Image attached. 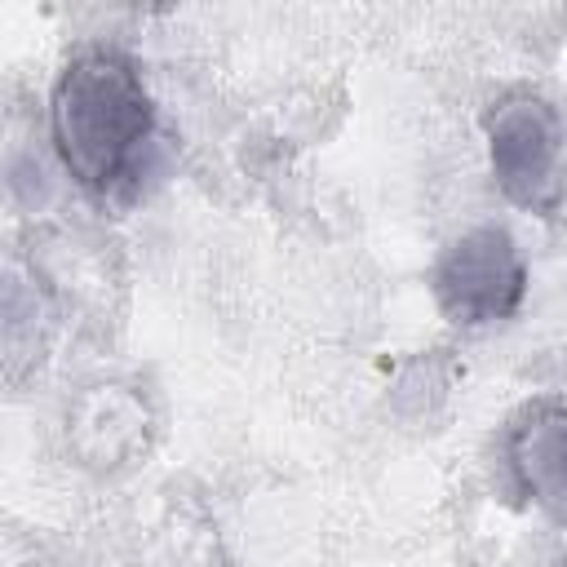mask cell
Listing matches in <instances>:
<instances>
[{"mask_svg":"<svg viewBox=\"0 0 567 567\" xmlns=\"http://www.w3.org/2000/svg\"><path fill=\"white\" fill-rule=\"evenodd\" d=\"M49 142L62 173L93 199L133 190L155 142V97L115 44L75 49L49 89Z\"/></svg>","mask_w":567,"mask_h":567,"instance_id":"1","label":"cell"},{"mask_svg":"<svg viewBox=\"0 0 567 567\" xmlns=\"http://www.w3.org/2000/svg\"><path fill=\"white\" fill-rule=\"evenodd\" d=\"M487 168L523 213H554L567 199V120L536 89H509L483 111Z\"/></svg>","mask_w":567,"mask_h":567,"instance_id":"2","label":"cell"},{"mask_svg":"<svg viewBox=\"0 0 567 567\" xmlns=\"http://www.w3.org/2000/svg\"><path fill=\"white\" fill-rule=\"evenodd\" d=\"M430 292L439 315L470 332L514 319L527 297V261L518 239L496 221L461 230L434 257Z\"/></svg>","mask_w":567,"mask_h":567,"instance_id":"3","label":"cell"},{"mask_svg":"<svg viewBox=\"0 0 567 567\" xmlns=\"http://www.w3.org/2000/svg\"><path fill=\"white\" fill-rule=\"evenodd\" d=\"M151 443V403L128 381H93L66 403V447L84 470L133 465Z\"/></svg>","mask_w":567,"mask_h":567,"instance_id":"4","label":"cell"},{"mask_svg":"<svg viewBox=\"0 0 567 567\" xmlns=\"http://www.w3.org/2000/svg\"><path fill=\"white\" fill-rule=\"evenodd\" d=\"M505 465L518 492L545 509L549 518L567 523V403L563 399H532L505 430Z\"/></svg>","mask_w":567,"mask_h":567,"instance_id":"5","label":"cell"},{"mask_svg":"<svg viewBox=\"0 0 567 567\" xmlns=\"http://www.w3.org/2000/svg\"><path fill=\"white\" fill-rule=\"evenodd\" d=\"M53 332V288L35 266H9L4 279V372L18 381L49 350Z\"/></svg>","mask_w":567,"mask_h":567,"instance_id":"6","label":"cell"},{"mask_svg":"<svg viewBox=\"0 0 567 567\" xmlns=\"http://www.w3.org/2000/svg\"><path fill=\"white\" fill-rule=\"evenodd\" d=\"M554 567H567V558H558V563H554Z\"/></svg>","mask_w":567,"mask_h":567,"instance_id":"7","label":"cell"}]
</instances>
